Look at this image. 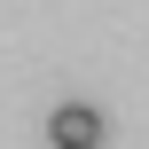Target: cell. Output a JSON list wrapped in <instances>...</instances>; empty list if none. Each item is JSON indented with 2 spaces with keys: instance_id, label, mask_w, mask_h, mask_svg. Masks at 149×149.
<instances>
[{
  "instance_id": "obj_1",
  "label": "cell",
  "mask_w": 149,
  "mask_h": 149,
  "mask_svg": "<svg viewBox=\"0 0 149 149\" xmlns=\"http://www.w3.org/2000/svg\"><path fill=\"white\" fill-rule=\"evenodd\" d=\"M47 141L55 149H102V110H94V102H55Z\"/></svg>"
}]
</instances>
